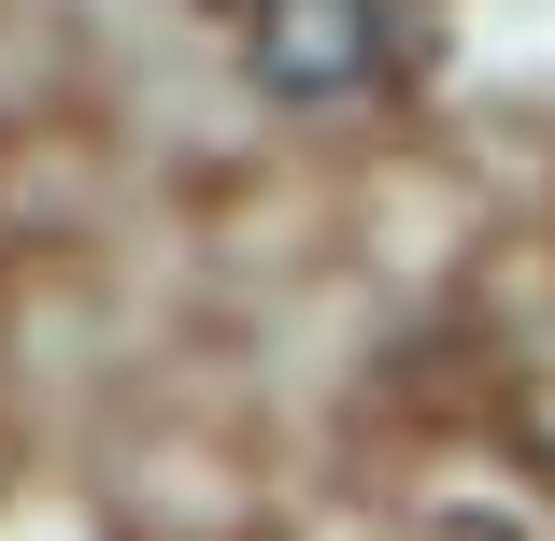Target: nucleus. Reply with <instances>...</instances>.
Here are the masks:
<instances>
[{"mask_svg": "<svg viewBox=\"0 0 555 541\" xmlns=\"http://www.w3.org/2000/svg\"><path fill=\"white\" fill-rule=\"evenodd\" d=\"M243 43H257V86H285V100H357L385 57V15L371 0H257Z\"/></svg>", "mask_w": 555, "mask_h": 541, "instance_id": "nucleus-1", "label": "nucleus"}]
</instances>
